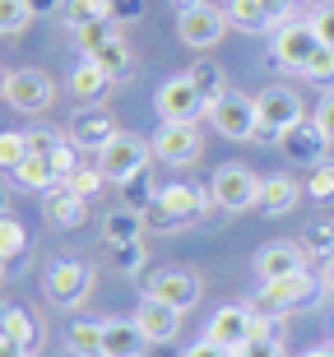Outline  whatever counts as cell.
<instances>
[{"label":"cell","instance_id":"cell-1","mask_svg":"<svg viewBox=\"0 0 334 357\" xmlns=\"http://www.w3.org/2000/svg\"><path fill=\"white\" fill-rule=\"evenodd\" d=\"M209 209H214L209 185L172 181V185H162V190H158V199H153V209H149L144 218H149V232H176V227L200 223Z\"/></svg>","mask_w":334,"mask_h":357},{"label":"cell","instance_id":"cell-2","mask_svg":"<svg viewBox=\"0 0 334 357\" xmlns=\"http://www.w3.org/2000/svg\"><path fill=\"white\" fill-rule=\"evenodd\" d=\"M321 292H325L321 278H311L307 269H302V274H288V278H274V283H265V288L255 292L246 306H251L255 316L279 320V316H293V311H311Z\"/></svg>","mask_w":334,"mask_h":357},{"label":"cell","instance_id":"cell-3","mask_svg":"<svg viewBox=\"0 0 334 357\" xmlns=\"http://www.w3.org/2000/svg\"><path fill=\"white\" fill-rule=\"evenodd\" d=\"M209 195H214V209H227V213L260 209V176L241 162H227L209 176Z\"/></svg>","mask_w":334,"mask_h":357},{"label":"cell","instance_id":"cell-4","mask_svg":"<svg viewBox=\"0 0 334 357\" xmlns=\"http://www.w3.org/2000/svg\"><path fill=\"white\" fill-rule=\"evenodd\" d=\"M255 112H260V135H265V139H283L293 126L307 121V102H302L288 84H269V89L255 98Z\"/></svg>","mask_w":334,"mask_h":357},{"label":"cell","instance_id":"cell-5","mask_svg":"<svg viewBox=\"0 0 334 357\" xmlns=\"http://www.w3.org/2000/svg\"><path fill=\"white\" fill-rule=\"evenodd\" d=\"M42 288L52 297V306L70 311V306H84L89 302V292H93V265H84V260H52L47 265V278H42Z\"/></svg>","mask_w":334,"mask_h":357},{"label":"cell","instance_id":"cell-6","mask_svg":"<svg viewBox=\"0 0 334 357\" xmlns=\"http://www.w3.org/2000/svg\"><path fill=\"white\" fill-rule=\"evenodd\" d=\"M153 149V158L167 162V167H190V162H200L204 153V135L200 126H190V121H162V130L149 139Z\"/></svg>","mask_w":334,"mask_h":357},{"label":"cell","instance_id":"cell-7","mask_svg":"<svg viewBox=\"0 0 334 357\" xmlns=\"http://www.w3.org/2000/svg\"><path fill=\"white\" fill-rule=\"evenodd\" d=\"M0 98H5L14 112L38 116V112H47V107L56 102V84L47 79L42 70L24 66V70H10V75H5V89H0Z\"/></svg>","mask_w":334,"mask_h":357},{"label":"cell","instance_id":"cell-8","mask_svg":"<svg viewBox=\"0 0 334 357\" xmlns=\"http://www.w3.org/2000/svg\"><path fill=\"white\" fill-rule=\"evenodd\" d=\"M149 153H153V149L144 144V139H139V135H112L107 144L98 149V167H103V176H107V181H130L135 172H144L149 167Z\"/></svg>","mask_w":334,"mask_h":357},{"label":"cell","instance_id":"cell-9","mask_svg":"<svg viewBox=\"0 0 334 357\" xmlns=\"http://www.w3.org/2000/svg\"><path fill=\"white\" fill-rule=\"evenodd\" d=\"M209 121H214V130L227 135V139H255V135H260V112H255V98L232 93V89H227L223 98L209 107Z\"/></svg>","mask_w":334,"mask_h":357},{"label":"cell","instance_id":"cell-10","mask_svg":"<svg viewBox=\"0 0 334 357\" xmlns=\"http://www.w3.org/2000/svg\"><path fill=\"white\" fill-rule=\"evenodd\" d=\"M227 28H232V19H227L223 10H214V5H195V10L176 14V38L186 42V47H195V52L218 47V42L227 38Z\"/></svg>","mask_w":334,"mask_h":357},{"label":"cell","instance_id":"cell-11","mask_svg":"<svg viewBox=\"0 0 334 357\" xmlns=\"http://www.w3.org/2000/svg\"><path fill=\"white\" fill-rule=\"evenodd\" d=\"M158 116L162 121H190V126H200V116H209V102L200 98L195 79L190 75H176L158 89Z\"/></svg>","mask_w":334,"mask_h":357},{"label":"cell","instance_id":"cell-12","mask_svg":"<svg viewBox=\"0 0 334 357\" xmlns=\"http://www.w3.org/2000/svg\"><path fill=\"white\" fill-rule=\"evenodd\" d=\"M149 297H158V302H167V306H176L181 316H186L190 306L204 297V278L195 274V269H158V274L149 278Z\"/></svg>","mask_w":334,"mask_h":357},{"label":"cell","instance_id":"cell-13","mask_svg":"<svg viewBox=\"0 0 334 357\" xmlns=\"http://www.w3.org/2000/svg\"><path fill=\"white\" fill-rule=\"evenodd\" d=\"M316 52H321V38H316L311 24H279V33H274V61L283 70H297L302 75Z\"/></svg>","mask_w":334,"mask_h":357},{"label":"cell","instance_id":"cell-14","mask_svg":"<svg viewBox=\"0 0 334 357\" xmlns=\"http://www.w3.org/2000/svg\"><path fill=\"white\" fill-rule=\"evenodd\" d=\"M311 255L302 251V241H269L255 251V278L260 283H274V278H288V274H302Z\"/></svg>","mask_w":334,"mask_h":357},{"label":"cell","instance_id":"cell-15","mask_svg":"<svg viewBox=\"0 0 334 357\" xmlns=\"http://www.w3.org/2000/svg\"><path fill=\"white\" fill-rule=\"evenodd\" d=\"M279 149L293 158V167H321V162L330 158V139H325V130L316 126V121L293 126V130L279 139Z\"/></svg>","mask_w":334,"mask_h":357},{"label":"cell","instance_id":"cell-16","mask_svg":"<svg viewBox=\"0 0 334 357\" xmlns=\"http://www.w3.org/2000/svg\"><path fill=\"white\" fill-rule=\"evenodd\" d=\"M135 325L149 334V344H172L176 330H181V311L144 292V297H139V306H135Z\"/></svg>","mask_w":334,"mask_h":357},{"label":"cell","instance_id":"cell-17","mask_svg":"<svg viewBox=\"0 0 334 357\" xmlns=\"http://www.w3.org/2000/svg\"><path fill=\"white\" fill-rule=\"evenodd\" d=\"M204 339H214V344L232 348L237 353L246 339H255V316H251V306H223V311H214L209 316V334Z\"/></svg>","mask_w":334,"mask_h":357},{"label":"cell","instance_id":"cell-18","mask_svg":"<svg viewBox=\"0 0 334 357\" xmlns=\"http://www.w3.org/2000/svg\"><path fill=\"white\" fill-rule=\"evenodd\" d=\"M116 130V121H112L107 107H79L75 116H70V139L75 144H89V149H103Z\"/></svg>","mask_w":334,"mask_h":357},{"label":"cell","instance_id":"cell-19","mask_svg":"<svg viewBox=\"0 0 334 357\" xmlns=\"http://www.w3.org/2000/svg\"><path fill=\"white\" fill-rule=\"evenodd\" d=\"M149 334L130 320H103V357H144Z\"/></svg>","mask_w":334,"mask_h":357},{"label":"cell","instance_id":"cell-20","mask_svg":"<svg viewBox=\"0 0 334 357\" xmlns=\"http://www.w3.org/2000/svg\"><path fill=\"white\" fill-rule=\"evenodd\" d=\"M0 334H5V339H10V344L19 348L24 357H33L42 348V325H38V316H33V311H24V306H10V311H5Z\"/></svg>","mask_w":334,"mask_h":357},{"label":"cell","instance_id":"cell-21","mask_svg":"<svg viewBox=\"0 0 334 357\" xmlns=\"http://www.w3.org/2000/svg\"><path fill=\"white\" fill-rule=\"evenodd\" d=\"M112 75L103 66H98V61H84V66H75L70 70V93H75V98H79L84 107H98L103 102V98H107V89H112Z\"/></svg>","mask_w":334,"mask_h":357},{"label":"cell","instance_id":"cell-22","mask_svg":"<svg viewBox=\"0 0 334 357\" xmlns=\"http://www.w3.org/2000/svg\"><path fill=\"white\" fill-rule=\"evenodd\" d=\"M302 199V185L293 181L288 172H269V176H260V213H288Z\"/></svg>","mask_w":334,"mask_h":357},{"label":"cell","instance_id":"cell-23","mask_svg":"<svg viewBox=\"0 0 334 357\" xmlns=\"http://www.w3.org/2000/svg\"><path fill=\"white\" fill-rule=\"evenodd\" d=\"M47 218H52L56 227H84V218H89V199L75 195L70 185H52V190H47Z\"/></svg>","mask_w":334,"mask_h":357},{"label":"cell","instance_id":"cell-24","mask_svg":"<svg viewBox=\"0 0 334 357\" xmlns=\"http://www.w3.org/2000/svg\"><path fill=\"white\" fill-rule=\"evenodd\" d=\"M144 227H149L144 213L116 209V213L103 218V241H112V246H130V241H144Z\"/></svg>","mask_w":334,"mask_h":357},{"label":"cell","instance_id":"cell-25","mask_svg":"<svg viewBox=\"0 0 334 357\" xmlns=\"http://www.w3.org/2000/svg\"><path fill=\"white\" fill-rule=\"evenodd\" d=\"M10 176L24 185V190H52V185H61V176H56L52 158H42V153H28V158L19 162Z\"/></svg>","mask_w":334,"mask_h":357},{"label":"cell","instance_id":"cell-26","mask_svg":"<svg viewBox=\"0 0 334 357\" xmlns=\"http://www.w3.org/2000/svg\"><path fill=\"white\" fill-rule=\"evenodd\" d=\"M116 190H121V209H130V213H149V209H153V199H158V185H153L149 167H144V172H135L130 181H121Z\"/></svg>","mask_w":334,"mask_h":357},{"label":"cell","instance_id":"cell-27","mask_svg":"<svg viewBox=\"0 0 334 357\" xmlns=\"http://www.w3.org/2000/svg\"><path fill=\"white\" fill-rule=\"evenodd\" d=\"M66 348L75 357H103V320H75L66 330Z\"/></svg>","mask_w":334,"mask_h":357},{"label":"cell","instance_id":"cell-28","mask_svg":"<svg viewBox=\"0 0 334 357\" xmlns=\"http://www.w3.org/2000/svg\"><path fill=\"white\" fill-rule=\"evenodd\" d=\"M70 33H79V28L98 24V19H112V0H66V10H61Z\"/></svg>","mask_w":334,"mask_h":357},{"label":"cell","instance_id":"cell-29","mask_svg":"<svg viewBox=\"0 0 334 357\" xmlns=\"http://www.w3.org/2000/svg\"><path fill=\"white\" fill-rule=\"evenodd\" d=\"M89 61H98V66L107 70L112 79H126V75L135 70V56H130V47H126V38H121V33H116V38H112L98 56H89Z\"/></svg>","mask_w":334,"mask_h":357},{"label":"cell","instance_id":"cell-30","mask_svg":"<svg viewBox=\"0 0 334 357\" xmlns=\"http://www.w3.org/2000/svg\"><path fill=\"white\" fill-rule=\"evenodd\" d=\"M190 79H195V89H200V98H204L209 107H214L218 98L227 93V79H223V70H218L214 61H200V66H190Z\"/></svg>","mask_w":334,"mask_h":357},{"label":"cell","instance_id":"cell-31","mask_svg":"<svg viewBox=\"0 0 334 357\" xmlns=\"http://www.w3.org/2000/svg\"><path fill=\"white\" fill-rule=\"evenodd\" d=\"M227 19L237 28H265V24H274V14H269V5L265 0H232V10H227Z\"/></svg>","mask_w":334,"mask_h":357},{"label":"cell","instance_id":"cell-32","mask_svg":"<svg viewBox=\"0 0 334 357\" xmlns=\"http://www.w3.org/2000/svg\"><path fill=\"white\" fill-rule=\"evenodd\" d=\"M302 251L321 255V260H334V223L330 218H316V223L302 232Z\"/></svg>","mask_w":334,"mask_h":357},{"label":"cell","instance_id":"cell-33","mask_svg":"<svg viewBox=\"0 0 334 357\" xmlns=\"http://www.w3.org/2000/svg\"><path fill=\"white\" fill-rule=\"evenodd\" d=\"M112 38H116V24H112V19H98V24H89V28H79V33H75V42H79L84 61H89V56H98Z\"/></svg>","mask_w":334,"mask_h":357},{"label":"cell","instance_id":"cell-34","mask_svg":"<svg viewBox=\"0 0 334 357\" xmlns=\"http://www.w3.org/2000/svg\"><path fill=\"white\" fill-rule=\"evenodd\" d=\"M28 19H33V5H28V0H0V38L24 33Z\"/></svg>","mask_w":334,"mask_h":357},{"label":"cell","instance_id":"cell-35","mask_svg":"<svg viewBox=\"0 0 334 357\" xmlns=\"http://www.w3.org/2000/svg\"><path fill=\"white\" fill-rule=\"evenodd\" d=\"M24 246H28L24 223H14V218H5V213H0V260H5V265H10V260H19V255H24Z\"/></svg>","mask_w":334,"mask_h":357},{"label":"cell","instance_id":"cell-36","mask_svg":"<svg viewBox=\"0 0 334 357\" xmlns=\"http://www.w3.org/2000/svg\"><path fill=\"white\" fill-rule=\"evenodd\" d=\"M28 158V135L24 130H0V172H14Z\"/></svg>","mask_w":334,"mask_h":357},{"label":"cell","instance_id":"cell-37","mask_svg":"<svg viewBox=\"0 0 334 357\" xmlns=\"http://www.w3.org/2000/svg\"><path fill=\"white\" fill-rule=\"evenodd\" d=\"M307 195L316 199V204H334V158H325L321 167H311Z\"/></svg>","mask_w":334,"mask_h":357},{"label":"cell","instance_id":"cell-38","mask_svg":"<svg viewBox=\"0 0 334 357\" xmlns=\"http://www.w3.org/2000/svg\"><path fill=\"white\" fill-rule=\"evenodd\" d=\"M103 181H107V176H103V167H75V172H70L61 185H70L75 195L89 199V195H98V190H103Z\"/></svg>","mask_w":334,"mask_h":357},{"label":"cell","instance_id":"cell-39","mask_svg":"<svg viewBox=\"0 0 334 357\" xmlns=\"http://www.w3.org/2000/svg\"><path fill=\"white\" fill-rule=\"evenodd\" d=\"M302 75L330 89V84H334V47H325V42H321V52H316V56L307 61V70H302Z\"/></svg>","mask_w":334,"mask_h":357},{"label":"cell","instance_id":"cell-40","mask_svg":"<svg viewBox=\"0 0 334 357\" xmlns=\"http://www.w3.org/2000/svg\"><path fill=\"white\" fill-rule=\"evenodd\" d=\"M52 167H56V176H61V181H66V176L75 172V167H79V144H75L70 135L52 149Z\"/></svg>","mask_w":334,"mask_h":357},{"label":"cell","instance_id":"cell-41","mask_svg":"<svg viewBox=\"0 0 334 357\" xmlns=\"http://www.w3.org/2000/svg\"><path fill=\"white\" fill-rule=\"evenodd\" d=\"M28 135V153H42V158H52V149L66 139L61 130H52V126H33V130H24Z\"/></svg>","mask_w":334,"mask_h":357},{"label":"cell","instance_id":"cell-42","mask_svg":"<svg viewBox=\"0 0 334 357\" xmlns=\"http://www.w3.org/2000/svg\"><path fill=\"white\" fill-rule=\"evenodd\" d=\"M144 260H149L144 241H130V246H116V269H121V274H139V269H144Z\"/></svg>","mask_w":334,"mask_h":357},{"label":"cell","instance_id":"cell-43","mask_svg":"<svg viewBox=\"0 0 334 357\" xmlns=\"http://www.w3.org/2000/svg\"><path fill=\"white\" fill-rule=\"evenodd\" d=\"M232 357H288V353H283L279 339H246Z\"/></svg>","mask_w":334,"mask_h":357},{"label":"cell","instance_id":"cell-44","mask_svg":"<svg viewBox=\"0 0 334 357\" xmlns=\"http://www.w3.org/2000/svg\"><path fill=\"white\" fill-rule=\"evenodd\" d=\"M311 28H316V38H321L325 47H334V0L311 14Z\"/></svg>","mask_w":334,"mask_h":357},{"label":"cell","instance_id":"cell-45","mask_svg":"<svg viewBox=\"0 0 334 357\" xmlns=\"http://www.w3.org/2000/svg\"><path fill=\"white\" fill-rule=\"evenodd\" d=\"M311 121L321 126V130H325V139L334 144V89H325V98L316 102V116H311Z\"/></svg>","mask_w":334,"mask_h":357},{"label":"cell","instance_id":"cell-46","mask_svg":"<svg viewBox=\"0 0 334 357\" xmlns=\"http://www.w3.org/2000/svg\"><path fill=\"white\" fill-rule=\"evenodd\" d=\"M181 357H232V348H223V344H214V339H200V344H190Z\"/></svg>","mask_w":334,"mask_h":357},{"label":"cell","instance_id":"cell-47","mask_svg":"<svg viewBox=\"0 0 334 357\" xmlns=\"http://www.w3.org/2000/svg\"><path fill=\"white\" fill-rule=\"evenodd\" d=\"M33 5V19H42V14H61L66 10V0H28Z\"/></svg>","mask_w":334,"mask_h":357},{"label":"cell","instance_id":"cell-48","mask_svg":"<svg viewBox=\"0 0 334 357\" xmlns=\"http://www.w3.org/2000/svg\"><path fill=\"white\" fill-rule=\"evenodd\" d=\"M116 14L135 19V14H139V0H112V19H116Z\"/></svg>","mask_w":334,"mask_h":357},{"label":"cell","instance_id":"cell-49","mask_svg":"<svg viewBox=\"0 0 334 357\" xmlns=\"http://www.w3.org/2000/svg\"><path fill=\"white\" fill-rule=\"evenodd\" d=\"M321 288L334 297V260H325V269H321Z\"/></svg>","mask_w":334,"mask_h":357},{"label":"cell","instance_id":"cell-50","mask_svg":"<svg viewBox=\"0 0 334 357\" xmlns=\"http://www.w3.org/2000/svg\"><path fill=\"white\" fill-rule=\"evenodd\" d=\"M10 199H14V190L5 181H0V213H10Z\"/></svg>","mask_w":334,"mask_h":357},{"label":"cell","instance_id":"cell-51","mask_svg":"<svg viewBox=\"0 0 334 357\" xmlns=\"http://www.w3.org/2000/svg\"><path fill=\"white\" fill-rule=\"evenodd\" d=\"M302 357H334V344H321V348H307Z\"/></svg>","mask_w":334,"mask_h":357},{"label":"cell","instance_id":"cell-52","mask_svg":"<svg viewBox=\"0 0 334 357\" xmlns=\"http://www.w3.org/2000/svg\"><path fill=\"white\" fill-rule=\"evenodd\" d=\"M0 357H24V353H19V348H14L10 339H5V334H0Z\"/></svg>","mask_w":334,"mask_h":357},{"label":"cell","instance_id":"cell-53","mask_svg":"<svg viewBox=\"0 0 334 357\" xmlns=\"http://www.w3.org/2000/svg\"><path fill=\"white\" fill-rule=\"evenodd\" d=\"M5 311H10V306H5V302H0V320H5Z\"/></svg>","mask_w":334,"mask_h":357},{"label":"cell","instance_id":"cell-54","mask_svg":"<svg viewBox=\"0 0 334 357\" xmlns=\"http://www.w3.org/2000/svg\"><path fill=\"white\" fill-rule=\"evenodd\" d=\"M0 89H5V70H0Z\"/></svg>","mask_w":334,"mask_h":357},{"label":"cell","instance_id":"cell-55","mask_svg":"<svg viewBox=\"0 0 334 357\" xmlns=\"http://www.w3.org/2000/svg\"><path fill=\"white\" fill-rule=\"evenodd\" d=\"M0 278H5V260H0Z\"/></svg>","mask_w":334,"mask_h":357},{"label":"cell","instance_id":"cell-56","mask_svg":"<svg viewBox=\"0 0 334 357\" xmlns=\"http://www.w3.org/2000/svg\"><path fill=\"white\" fill-rule=\"evenodd\" d=\"M330 344H334V325H330Z\"/></svg>","mask_w":334,"mask_h":357},{"label":"cell","instance_id":"cell-57","mask_svg":"<svg viewBox=\"0 0 334 357\" xmlns=\"http://www.w3.org/2000/svg\"><path fill=\"white\" fill-rule=\"evenodd\" d=\"M321 5H330V0H321Z\"/></svg>","mask_w":334,"mask_h":357}]
</instances>
